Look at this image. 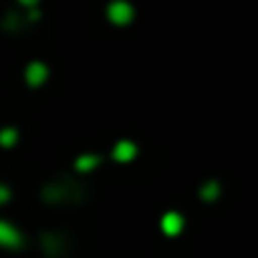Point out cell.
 I'll use <instances>...</instances> for the list:
<instances>
[{
    "instance_id": "cell-1",
    "label": "cell",
    "mask_w": 258,
    "mask_h": 258,
    "mask_svg": "<svg viewBox=\"0 0 258 258\" xmlns=\"http://www.w3.org/2000/svg\"><path fill=\"white\" fill-rule=\"evenodd\" d=\"M106 18L114 26H129L135 21V6L129 0H111L106 6Z\"/></svg>"
},
{
    "instance_id": "cell-2",
    "label": "cell",
    "mask_w": 258,
    "mask_h": 258,
    "mask_svg": "<svg viewBox=\"0 0 258 258\" xmlns=\"http://www.w3.org/2000/svg\"><path fill=\"white\" fill-rule=\"evenodd\" d=\"M23 243H26V238H23V233L16 225L0 220V248H11L13 250V248H23Z\"/></svg>"
},
{
    "instance_id": "cell-3",
    "label": "cell",
    "mask_w": 258,
    "mask_h": 258,
    "mask_svg": "<svg viewBox=\"0 0 258 258\" xmlns=\"http://www.w3.org/2000/svg\"><path fill=\"white\" fill-rule=\"evenodd\" d=\"M48 79V66L43 61H31L26 66V84L28 86H41Z\"/></svg>"
},
{
    "instance_id": "cell-4",
    "label": "cell",
    "mask_w": 258,
    "mask_h": 258,
    "mask_svg": "<svg viewBox=\"0 0 258 258\" xmlns=\"http://www.w3.org/2000/svg\"><path fill=\"white\" fill-rule=\"evenodd\" d=\"M160 228H162V233H165V235H180V233H182V228H185V218H182L180 213L170 210V213H165V215H162Z\"/></svg>"
},
{
    "instance_id": "cell-5",
    "label": "cell",
    "mask_w": 258,
    "mask_h": 258,
    "mask_svg": "<svg viewBox=\"0 0 258 258\" xmlns=\"http://www.w3.org/2000/svg\"><path fill=\"white\" fill-rule=\"evenodd\" d=\"M111 157H114L116 162H132V160L137 157V145H135L132 140H119V142L114 145V150H111Z\"/></svg>"
},
{
    "instance_id": "cell-6",
    "label": "cell",
    "mask_w": 258,
    "mask_h": 258,
    "mask_svg": "<svg viewBox=\"0 0 258 258\" xmlns=\"http://www.w3.org/2000/svg\"><path fill=\"white\" fill-rule=\"evenodd\" d=\"M99 155H81V157H76V162H74V167L79 170V172H91V170H96L99 167Z\"/></svg>"
},
{
    "instance_id": "cell-7",
    "label": "cell",
    "mask_w": 258,
    "mask_h": 258,
    "mask_svg": "<svg viewBox=\"0 0 258 258\" xmlns=\"http://www.w3.org/2000/svg\"><path fill=\"white\" fill-rule=\"evenodd\" d=\"M218 195H220V185H218V180H208V182L200 187V198H203L205 203L218 200Z\"/></svg>"
},
{
    "instance_id": "cell-8",
    "label": "cell",
    "mask_w": 258,
    "mask_h": 258,
    "mask_svg": "<svg viewBox=\"0 0 258 258\" xmlns=\"http://www.w3.org/2000/svg\"><path fill=\"white\" fill-rule=\"evenodd\" d=\"M18 142V129L16 126H3L0 129V147H13Z\"/></svg>"
},
{
    "instance_id": "cell-9",
    "label": "cell",
    "mask_w": 258,
    "mask_h": 258,
    "mask_svg": "<svg viewBox=\"0 0 258 258\" xmlns=\"http://www.w3.org/2000/svg\"><path fill=\"white\" fill-rule=\"evenodd\" d=\"M11 195H13V192H11V187H6L3 182H0V205L8 203V200H11Z\"/></svg>"
},
{
    "instance_id": "cell-10",
    "label": "cell",
    "mask_w": 258,
    "mask_h": 258,
    "mask_svg": "<svg viewBox=\"0 0 258 258\" xmlns=\"http://www.w3.org/2000/svg\"><path fill=\"white\" fill-rule=\"evenodd\" d=\"M18 3H21L23 8H36V6H38V0H18Z\"/></svg>"
}]
</instances>
